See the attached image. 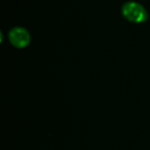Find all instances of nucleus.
<instances>
[{
    "label": "nucleus",
    "mask_w": 150,
    "mask_h": 150,
    "mask_svg": "<svg viewBox=\"0 0 150 150\" xmlns=\"http://www.w3.org/2000/svg\"><path fill=\"white\" fill-rule=\"evenodd\" d=\"M121 13L125 20L134 24L145 23L148 20V13L146 8L136 1L125 2L121 9Z\"/></svg>",
    "instance_id": "1"
},
{
    "label": "nucleus",
    "mask_w": 150,
    "mask_h": 150,
    "mask_svg": "<svg viewBox=\"0 0 150 150\" xmlns=\"http://www.w3.org/2000/svg\"><path fill=\"white\" fill-rule=\"evenodd\" d=\"M8 39L11 45L17 48H25L31 42V35L29 31L23 27H15L9 31Z\"/></svg>",
    "instance_id": "2"
}]
</instances>
